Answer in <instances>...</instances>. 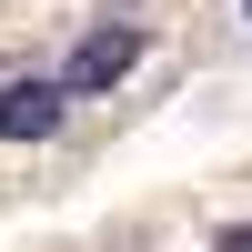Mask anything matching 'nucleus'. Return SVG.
<instances>
[{"instance_id": "obj_3", "label": "nucleus", "mask_w": 252, "mask_h": 252, "mask_svg": "<svg viewBox=\"0 0 252 252\" xmlns=\"http://www.w3.org/2000/svg\"><path fill=\"white\" fill-rule=\"evenodd\" d=\"M212 252H252V222H232V232H222V242H212Z\"/></svg>"}, {"instance_id": "obj_1", "label": "nucleus", "mask_w": 252, "mask_h": 252, "mask_svg": "<svg viewBox=\"0 0 252 252\" xmlns=\"http://www.w3.org/2000/svg\"><path fill=\"white\" fill-rule=\"evenodd\" d=\"M141 51H152V31L141 20H101V31H81V51H71V101H91V91H111V81H131L141 71Z\"/></svg>"}, {"instance_id": "obj_4", "label": "nucleus", "mask_w": 252, "mask_h": 252, "mask_svg": "<svg viewBox=\"0 0 252 252\" xmlns=\"http://www.w3.org/2000/svg\"><path fill=\"white\" fill-rule=\"evenodd\" d=\"M242 20H252V0H242Z\"/></svg>"}, {"instance_id": "obj_2", "label": "nucleus", "mask_w": 252, "mask_h": 252, "mask_svg": "<svg viewBox=\"0 0 252 252\" xmlns=\"http://www.w3.org/2000/svg\"><path fill=\"white\" fill-rule=\"evenodd\" d=\"M61 101H71V81H31L20 71L10 91H0V141H51L61 131Z\"/></svg>"}]
</instances>
